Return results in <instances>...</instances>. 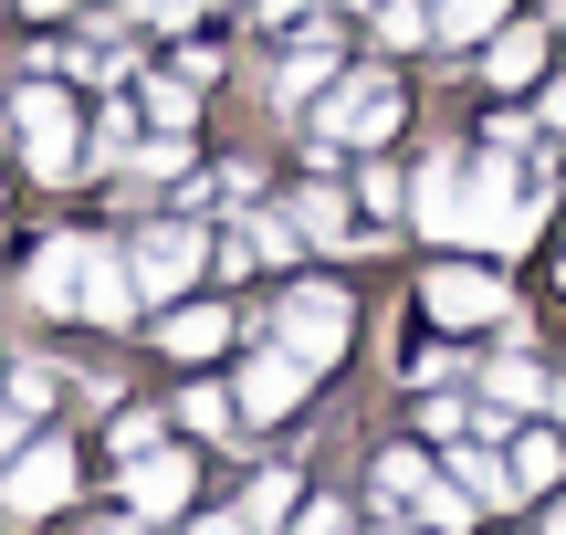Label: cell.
<instances>
[{"label": "cell", "mask_w": 566, "mask_h": 535, "mask_svg": "<svg viewBox=\"0 0 566 535\" xmlns=\"http://www.w3.org/2000/svg\"><path fill=\"white\" fill-rule=\"evenodd\" d=\"M556 473H566V452H556V431H525V441H514V483H525V494H546Z\"/></svg>", "instance_id": "17"}, {"label": "cell", "mask_w": 566, "mask_h": 535, "mask_svg": "<svg viewBox=\"0 0 566 535\" xmlns=\"http://www.w3.org/2000/svg\"><path fill=\"white\" fill-rule=\"evenodd\" d=\"M126 504H137V515H179V504H189V462H179V452H137Z\"/></svg>", "instance_id": "11"}, {"label": "cell", "mask_w": 566, "mask_h": 535, "mask_svg": "<svg viewBox=\"0 0 566 535\" xmlns=\"http://www.w3.org/2000/svg\"><path fill=\"white\" fill-rule=\"evenodd\" d=\"M535 63H546V32H504L493 42V84H535Z\"/></svg>", "instance_id": "18"}, {"label": "cell", "mask_w": 566, "mask_h": 535, "mask_svg": "<svg viewBox=\"0 0 566 535\" xmlns=\"http://www.w3.org/2000/svg\"><path fill=\"white\" fill-rule=\"evenodd\" d=\"M11 126H21V158H32V179H63V168H74V105H63L53 84H21Z\"/></svg>", "instance_id": "4"}, {"label": "cell", "mask_w": 566, "mask_h": 535, "mask_svg": "<svg viewBox=\"0 0 566 535\" xmlns=\"http://www.w3.org/2000/svg\"><path fill=\"white\" fill-rule=\"evenodd\" d=\"M546 525H556V535H566V504H556V515H546Z\"/></svg>", "instance_id": "33"}, {"label": "cell", "mask_w": 566, "mask_h": 535, "mask_svg": "<svg viewBox=\"0 0 566 535\" xmlns=\"http://www.w3.org/2000/svg\"><path fill=\"white\" fill-rule=\"evenodd\" d=\"M273 347H294L304 368H325V357L346 347V294H336V284H294V294L273 305Z\"/></svg>", "instance_id": "3"}, {"label": "cell", "mask_w": 566, "mask_h": 535, "mask_svg": "<svg viewBox=\"0 0 566 535\" xmlns=\"http://www.w3.org/2000/svg\"><path fill=\"white\" fill-rule=\"evenodd\" d=\"M294 535H357V525H346V504H304V525Z\"/></svg>", "instance_id": "28"}, {"label": "cell", "mask_w": 566, "mask_h": 535, "mask_svg": "<svg viewBox=\"0 0 566 535\" xmlns=\"http://www.w3.org/2000/svg\"><path fill=\"white\" fill-rule=\"evenodd\" d=\"M84 252H95L84 231H63V242H42V252H32V273H21V294H32L42 315H74V294H84Z\"/></svg>", "instance_id": "8"}, {"label": "cell", "mask_w": 566, "mask_h": 535, "mask_svg": "<svg viewBox=\"0 0 566 535\" xmlns=\"http://www.w3.org/2000/svg\"><path fill=\"white\" fill-rule=\"evenodd\" d=\"M283 515H294V473H263V483H252V504H242V525L263 535V525H283Z\"/></svg>", "instance_id": "20"}, {"label": "cell", "mask_w": 566, "mask_h": 535, "mask_svg": "<svg viewBox=\"0 0 566 535\" xmlns=\"http://www.w3.org/2000/svg\"><path fill=\"white\" fill-rule=\"evenodd\" d=\"M420 305H430V326H493V315H504V284H493L483 263H441L420 284Z\"/></svg>", "instance_id": "5"}, {"label": "cell", "mask_w": 566, "mask_h": 535, "mask_svg": "<svg viewBox=\"0 0 566 535\" xmlns=\"http://www.w3.org/2000/svg\"><path fill=\"white\" fill-rule=\"evenodd\" d=\"M378 32H388V42H420L430 11H420V0H378Z\"/></svg>", "instance_id": "24"}, {"label": "cell", "mask_w": 566, "mask_h": 535, "mask_svg": "<svg viewBox=\"0 0 566 535\" xmlns=\"http://www.w3.org/2000/svg\"><path fill=\"white\" fill-rule=\"evenodd\" d=\"M325 63H336V42H325V32H304L294 53L273 63V95H283V105H304V95H315V84H325Z\"/></svg>", "instance_id": "14"}, {"label": "cell", "mask_w": 566, "mask_h": 535, "mask_svg": "<svg viewBox=\"0 0 566 535\" xmlns=\"http://www.w3.org/2000/svg\"><path fill=\"white\" fill-rule=\"evenodd\" d=\"M231 336V315L221 305H189V315H168V357H210Z\"/></svg>", "instance_id": "15"}, {"label": "cell", "mask_w": 566, "mask_h": 535, "mask_svg": "<svg viewBox=\"0 0 566 535\" xmlns=\"http://www.w3.org/2000/svg\"><path fill=\"white\" fill-rule=\"evenodd\" d=\"M189 105H200L189 84H158V95H147V116H158V126H189Z\"/></svg>", "instance_id": "27"}, {"label": "cell", "mask_w": 566, "mask_h": 535, "mask_svg": "<svg viewBox=\"0 0 566 535\" xmlns=\"http://www.w3.org/2000/svg\"><path fill=\"white\" fill-rule=\"evenodd\" d=\"M53 389H63L53 368H21V378H11V410H21V420H42V410H53Z\"/></svg>", "instance_id": "23"}, {"label": "cell", "mask_w": 566, "mask_h": 535, "mask_svg": "<svg viewBox=\"0 0 566 535\" xmlns=\"http://www.w3.org/2000/svg\"><path fill=\"white\" fill-rule=\"evenodd\" d=\"M409 210H420L430 242H462V168H420L409 179Z\"/></svg>", "instance_id": "12"}, {"label": "cell", "mask_w": 566, "mask_h": 535, "mask_svg": "<svg viewBox=\"0 0 566 535\" xmlns=\"http://www.w3.org/2000/svg\"><path fill=\"white\" fill-rule=\"evenodd\" d=\"M126 273H137L147 294H179L189 273H200V221H158V231L137 242V263H126Z\"/></svg>", "instance_id": "7"}, {"label": "cell", "mask_w": 566, "mask_h": 535, "mask_svg": "<svg viewBox=\"0 0 566 535\" xmlns=\"http://www.w3.org/2000/svg\"><path fill=\"white\" fill-rule=\"evenodd\" d=\"M32 11H63V0H32Z\"/></svg>", "instance_id": "34"}, {"label": "cell", "mask_w": 566, "mask_h": 535, "mask_svg": "<svg viewBox=\"0 0 566 535\" xmlns=\"http://www.w3.org/2000/svg\"><path fill=\"white\" fill-rule=\"evenodd\" d=\"M189 535H252L242 515H200V525H189Z\"/></svg>", "instance_id": "29"}, {"label": "cell", "mask_w": 566, "mask_h": 535, "mask_svg": "<svg viewBox=\"0 0 566 535\" xmlns=\"http://www.w3.org/2000/svg\"><path fill=\"white\" fill-rule=\"evenodd\" d=\"M420 483H430V462H420V452H388V462H378V494L420 504Z\"/></svg>", "instance_id": "22"}, {"label": "cell", "mask_w": 566, "mask_h": 535, "mask_svg": "<svg viewBox=\"0 0 566 535\" xmlns=\"http://www.w3.org/2000/svg\"><path fill=\"white\" fill-rule=\"evenodd\" d=\"M430 21H441L451 42H483L493 21H504V0H441V11H430Z\"/></svg>", "instance_id": "19"}, {"label": "cell", "mask_w": 566, "mask_h": 535, "mask_svg": "<svg viewBox=\"0 0 566 535\" xmlns=\"http://www.w3.org/2000/svg\"><path fill=\"white\" fill-rule=\"evenodd\" d=\"M546 116H556V126H566V84H556V95H546Z\"/></svg>", "instance_id": "32"}, {"label": "cell", "mask_w": 566, "mask_h": 535, "mask_svg": "<svg viewBox=\"0 0 566 535\" xmlns=\"http://www.w3.org/2000/svg\"><path fill=\"white\" fill-rule=\"evenodd\" d=\"M137 11H147V21H179V11H189V0H137Z\"/></svg>", "instance_id": "30"}, {"label": "cell", "mask_w": 566, "mask_h": 535, "mask_svg": "<svg viewBox=\"0 0 566 535\" xmlns=\"http://www.w3.org/2000/svg\"><path fill=\"white\" fill-rule=\"evenodd\" d=\"M304 378H315V368H304L294 347H263V357L242 368V410H252V420H283V410L304 399Z\"/></svg>", "instance_id": "9"}, {"label": "cell", "mask_w": 566, "mask_h": 535, "mask_svg": "<svg viewBox=\"0 0 566 535\" xmlns=\"http://www.w3.org/2000/svg\"><path fill=\"white\" fill-rule=\"evenodd\" d=\"M388 126H399V84H388V74H346L336 95L315 105V137L325 147H378Z\"/></svg>", "instance_id": "2"}, {"label": "cell", "mask_w": 566, "mask_h": 535, "mask_svg": "<svg viewBox=\"0 0 566 535\" xmlns=\"http://www.w3.org/2000/svg\"><path fill=\"white\" fill-rule=\"evenodd\" d=\"M179 420H189V431H221L231 399H221V389H189V399H179Z\"/></svg>", "instance_id": "26"}, {"label": "cell", "mask_w": 566, "mask_h": 535, "mask_svg": "<svg viewBox=\"0 0 566 535\" xmlns=\"http://www.w3.org/2000/svg\"><path fill=\"white\" fill-rule=\"evenodd\" d=\"M294 242H325V252H346V242H357V221H346V200H336V189H304V200H294Z\"/></svg>", "instance_id": "13"}, {"label": "cell", "mask_w": 566, "mask_h": 535, "mask_svg": "<svg viewBox=\"0 0 566 535\" xmlns=\"http://www.w3.org/2000/svg\"><path fill=\"white\" fill-rule=\"evenodd\" d=\"M451 473H462V494H472V504H514V494H525V483H514V462H493V452H462Z\"/></svg>", "instance_id": "16"}, {"label": "cell", "mask_w": 566, "mask_h": 535, "mask_svg": "<svg viewBox=\"0 0 566 535\" xmlns=\"http://www.w3.org/2000/svg\"><path fill=\"white\" fill-rule=\"evenodd\" d=\"M74 74H95V84H116V74H126V53H116V42H74Z\"/></svg>", "instance_id": "25"}, {"label": "cell", "mask_w": 566, "mask_h": 535, "mask_svg": "<svg viewBox=\"0 0 566 535\" xmlns=\"http://www.w3.org/2000/svg\"><path fill=\"white\" fill-rule=\"evenodd\" d=\"M63 494H74V452H63V441L11 452V473H0V504H11V515H53Z\"/></svg>", "instance_id": "6"}, {"label": "cell", "mask_w": 566, "mask_h": 535, "mask_svg": "<svg viewBox=\"0 0 566 535\" xmlns=\"http://www.w3.org/2000/svg\"><path fill=\"white\" fill-rule=\"evenodd\" d=\"M294 11H304V0H263V21H294Z\"/></svg>", "instance_id": "31"}, {"label": "cell", "mask_w": 566, "mask_h": 535, "mask_svg": "<svg viewBox=\"0 0 566 535\" xmlns=\"http://www.w3.org/2000/svg\"><path fill=\"white\" fill-rule=\"evenodd\" d=\"M493 399H504V410H535V399H546V378H535L525 357H504V368H493Z\"/></svg>", "instance_id": "21"}, {"label": "cell", "mask_w": 566, "mask_h": 535, "mask_svg": "<svg viewBox=\"0 0 566 535\" xmlns=\"http://www.w3.org/2000/svg\"><path fill=\"white\" fill-rule=\"evenodd\" d=\"M126 305H137V273L116 263V252H84V294H74V315H95V326H126Z\"/></svg>", "instance_id": "10"}, {"label": "cell", "mask_w": 566, "mask_h": 535, "mask_svg": "<svg viewBox=\"0 0 566 535\" xmlns=\"http://www.w3.org/2000/svg\"><path fill=\"white\" fill-rule=\"evenodd\" d=\"M525 231H535V210L514 200V147H504V158H483V168L462 179V242H493V252H514Z\"/></svg>", "instance_id": "1"}]
</instances>
